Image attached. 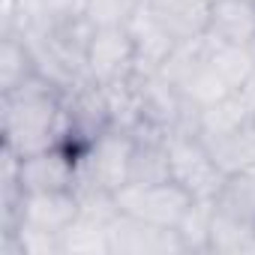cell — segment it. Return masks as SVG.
<instances>
[{
    "label": "cell",
    "instance_id": "1",
    "mask_svg": "<svg viewBox=\"0 0 255 255\" xmlns=\"http://www.w3.org/2000/svg\"><path fill=\"white\" fill-rule=\"evenodd\" d=\"M66 87L42 72L3 90V147L15 156H30L54 147L66 135Z\"/></svg>",
    "mask_w": 255,
    "mask_h": 255
},
{
    "label": "cell",
    "instance_id": "2",
    "mask_svg": "<svg viewBox=\"0 0 255 255\" xmlns=\"http://www.w3.org/2000/svg\"><path fill=\"white\" fill-rule=\"evenodd\" d=\"M135 135L126 129H105L78 159V180L75 189H105L117 192L129 183V162H132Z\"/></svg>",
    "mask_w": 255,
    "mask_h": 255
},
{
    "label": "cell",
    "instance_id": "3",
    "mask_svg": "<svg viewBox=\"0 0 255 255\" xmlns=\"http://www.w3.org/2000/svg\"><path fill=\"white\" fill-rule=\"evenodd\" d=\"M114 201L120 213L138 222L156 228H177L195 198L180 183L162 180V183H126L123 189L114 192Z\"/></svg>",
    "mask_w": 255,
    "mask_h": 255
},
{
    "label": "cell",
    "instance_id": "4",
    "mask_svg": "<svg viewBox=\"0 0 255 255\" xmlns=\"http://www.w3.org/2000/svg\"><path fill=\"white\" fill-rule=\"evenodd\" d=\"M168 156H171V180L180 183L192 198H210L216 195L225 171L216 165L204 141L192 132L171 135L168 138Z\"/></svg>",
    "mask_w": 255,
    "mask_h": 255
},
{
    "label": "cell",
    "instance_id": "5",
    "mask_svg": "<svg viewBox=\"0 0 255 255\" xmlns=\"http://www.w3.org/2000/svg\"><path fill=\"white\" fill-rule=\"evenodd\" d=\"M138 66V48L129 27H96L87 45V78L99 84L123 81Z\"/></svg>",
    "mask_w": 255,
    "mask_h": 255
},
{
    "label": "cell",
    "instance_id": "6",
    "mask_svg": "<svg viewBox=\"0 0 255 255\" xmlns=\"http://www.w3.org/2000/svg\"><path fill=\"white\" fill-rule=\"evenodd\" d=\"M78 159L66 144L45 147L30 156H18V183L24 192H60V189H75L78 180Z\"/></svg>",
    "mask_w": 255,
    "mask_h": 255
},
{
    "label": "cell",
    "instance_id": "7",
    "mask_svg": "<svg viewBox=\"0 0 255 255\" xmlns=\"http://www.w3.org/2000/svg\"><path fill=\"white\" fill-rule=\"evenodd\" d=\"M81 216V198L75 189H60V192H24V204H21V225L27 228H39L48 234L63 237L75 219ZM15 228V231H18ZM12 231V234H15Z\"/></svg>",
    "mask_w": 255,
    "mask_h": 255
},
{
    "label": "cell",
    "instance_id": "8",
    "mask_svg": "<svg viewBox=\"0 0 255 255\" xmlns=\"http://www.w3.org/2000/svg\"><path fill=\"white\" fill-rule=\"evenodd\" d=\"M144 9L174 42H195L207 36L210 24L207 0H144Z\"/></svg>",
    "mask_w": 255,
    "mask_h": 255
},
{
    "label": "cell",
    "instance_id": "9",
    "mask_svg": "<svg viewBox=\"0 0 255 255\" xmlns=\"http://www.w3.org/2000/svg\"><path fill=\"white\" fill-rule=\"evenodd\" d=\"M216 165L228 171H255V117L219 135H198Z\"/></svg>",
    "mask_w": 255,
    "mask_h": 255
},
{
    "label": "cell",
    "instance_id": "10",
    "mask_svg": "<svg viewBox=\"0 0 255 255\" xmlns=\"http://www.w3.org/2000/svg\"><path fill=\"white\" fill-rule=\"evenodd\" d=\"M207 36L228 45H249L255 36V0H216L210 3Z\"/></svg>",
    "mask_w": 255,
    "mask_h": 255
},
{
    "label": "cell",
    "instance_id": "11",
    "mask_svg": "<svg viewBox=\"0 0 255 255\" xmlns=\"http://www.w3.org/2000/svg\"><path fill=\"white\" fill-rule=\"evenodd\" d=\"M213 210L237 225L255 228V171H228L213 195Z\"/></svg>",
    "mask_w": 255,
    "mask_h": 255
},
{
    "label": "cell",
    "instance_id": "12",
    "mask_svg": "<svg viewBox=\"0 0 255 255\" xmlns=\"http://www.w3.org/2000/svg\"><path fill=\"white\" fill-rule=\"evenodd\" d=\"M141 9V0H87L84 18L93 27H126Z\"/></svg>",
    "mask_w": 255,
    "mask_h": 255
},
{
    "label": "cell",
    "instance_id": "13",
    "mask_svg": "<svg viewBox=\"0 0 255 255\" xmlns=\"http://www.w3.org/2000/svg\"><path fill=\"white\" fill-rule=\"evenodd\" d=\"M246 51H249V57H252V63H255V36L249 39V45H246Z\"/></svg>",
    "mask_w": 255,
    "mask_h": 255
},
{
    "label": "cell",
    "instance_id": "14",
    "mask_svg": "<svg viewBox=\"0 0 255 255\" xmlns=\"http://www.w3.org/2000/svg\"><path fill=\"white\" fill-rule=\"evenodd\" d=\"M207 3H216V0H207Z\"/></svg>",
    "mask_w": 255,
    "mask_h": 255
}]
</instances>
